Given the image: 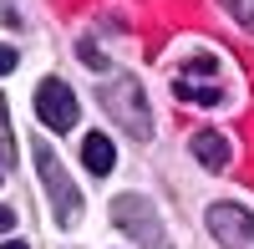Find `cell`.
<instances>
[{"label":"cell","instance_id":"obj_4","mask_svg":"<svg viewBox=\"0 0 254 249\" xmlns=\"http://www.w3.org/2000/svg\"><path fill=\"white\" fill-rule=\"evenodd\" d=\"M208 234L224 249H254V214L239 203H214L208 209Z\"/></svg>","mask_w":254,"mask_h":249},{"label":"cell","instance_id":"obj_5","mask_svg":"<svg viewBox=\"0 0 254 249\" xmlns=\"http://www.w3.org/2000/svg\"><path fill=\"white\" fill-rule=\"evenodd\" d=\"M36 112H41V122H46L51 132H71L76 127V97H71V87L56 81V76H46L36 87Z\"/></svg>","mask_w":254,"mask_h":249},{"label":"cell","instance_id":"obj_12","mask_svg":"<svg viewBox=\"0 0 254 249\" xmlns=\"http://www.w3.org/2000/svg\"><path fill=\"white\" fill-rule=\"evenodd\" d=\"M10 66H15V51H10V46H0V76H5Z\"/></svg>","mask_w":254,"mask_h":249},{"label":"cell","instance_id":"obj_11","mask_svg":"<svg viewBox=\"0 0 254 249\" xmlns=\"http://www.w3.org/2000/svg\"><path fill=\"white\" fill-rule=\"evenodd\" d=\"M193 71H198V76H208V71H214V61H208V56H198V61H188V76H193Z\"/></svg>","mask_w":254,"mask_h":249},{"label":"cell","instance_id":"obj_6","mask_svg":"<svg viewBox=\"0 0 254 249\" xmlns=\"http://www.w3.org/2000/svg\"><path fill=\"white\" fill-rule=\"evenodd\" d=\"M188 153H193V158L203 163L208 173H219L224 163H229V142H224L219 132H193V142H188Z\"/></svg>","mask_w":254,"mask_h":249},{"label":"cell","instance_id":"obj_13","mask_svg":"<svg viewBox=\"0 0 254 249\" xmlns=\"http://www.w3.org/2000/svg\"><path fill=\"white\" fill-rule=\"evenodd\" d=\"M10 229H15V214H10V209H0V234H10Z\"/></svg>","mask_w":254,"mask_h":249},{"label":"cell","instance_id":"obj_10","mask_svg":"<svg viewBox=\"0 0 254 249\" xmlns=\"http://www.w3.org/2000/svg\"><path fill=\"white\" fill-rule=\"evenodd\" d=\"M224 10L239 20V26H254V0H224Z\"/></svg>","mask_w":254,"mask_h":249},{"label":"cell","instance_id":"obj_7","mask_svg":"<svg viewBox=\"0 0 254 249\" xmlns=\"http://www.w3.org/2000/svg\"><path fill=\"white\" fill-rule=\"evenodd\" d=\"M81 163H87L92 173H112V163H117V153H112V142H107V132H87V142H81Z\"/></svg>","mask_w":254,"mask_h":249},{"label":"cell","instance_id":"obj_9","mask_svg":"<svg viewBox=\"0 0 254 249\" xmlns=\"http://www.w3.org/2000/svg\"><path fill=\"white\" fill-rule=\"evenodd\" d=\"M0 163H15V142H10V122H5V97H0Z\"/></svg>","mask_w":254,"mask_h":249},{"label":"cell","instance_id":"obj_2","mask_svg":"<svg viewBox=\"0 0 254 249\" xmlns=\"http://www.w3.org/2000/svg\"><path fill=\"white\" fill-rule=\"evenodd\" d=\"M31 158H36V173H41V183H46V193H51L56 224H61V229H71V224L81 219V193L71 188V178L61 173V158L46 148V142H36V148H31Z\"/></svg>","mask_w":254,"mask_h":249},{"label":"cell","instance_id":"obj_1","mask_svg":"<svg viewBox=\"0 0 254 249\" xmlns=\"http://www.w3.org/2000/svg\"><path fill=\"white\" fill-rule=\"evenodd\" d=\"M102 107L112 112V122L127 132V137H137V142H147L153 137V107H147V97H142V87L132 76H112V81H102Z\"/></svg>","mask_w":254,"mask_h":249},{"label":"cell","instance_id":"obj_14","mask_svg":"<svg viewBox=\"0 0 254 249\" xmlns=\"http://www.w3.org/2000/svg\"><path fill=\"white\" fill-rule=\"evenodd\" d=\"M0 249H26V244H20V239H5V244H0Z\"/></svg>","mask_w":254,"mask_h":249},{"label":"cell","instance_id":"obj_3","mask_svg":"<svg viewBox=\"0 0 254 249\" xmlns=\"http://www.w3.org/2000/svg\"><path fill=\"white\" fill-rule=\"evenodd\" d=\"M112 224H117L127 239L147 244V249L163 239V224H158V214H153V203L137 198V193H127V198H117V203H112Z\"/></svg>","mask_w":254,"mask_h":249},{"label":"cell","instance_id":"obj_8","mask_svg":"<svg viewBox=\"0 0 254 249\" xmlns=\"http://www.w3.org/2000/svg\"><path fill=\"white\" fill-rule=\"evenodd\" d=\"M173 97H193V102H203V107H214L219 102V87H193V81H173Z\"/></svg>","mask_w":254,"mask_h":249},{"label":"cell","instance_id":"obj_15","mask_svg":"<svg viewBox=\"0 0 254 249\" xmlns=\"http://www.w3.org/2000/svg\"><path fill=\"white\" fill-rule=\"evenodd\" d=\"M0 178H5V168H0Z\"/></svg>","mask_w":254,"mask_h":249}]
</instances>
